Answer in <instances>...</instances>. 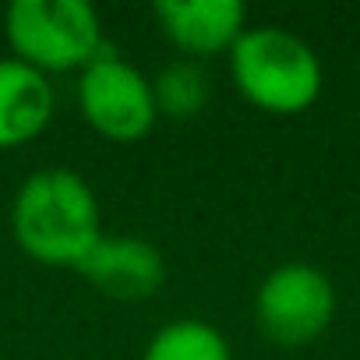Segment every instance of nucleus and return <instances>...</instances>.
<instances>
[{
    "instance_id": "nucleus-8",
    "label": "nucleus",
    "mask_w": 360,
    "mask_h": 360,
    "mask_svg": "<svg viewBox=\"0 0 360 360\" xmlns=\"http://www.w3.org/2000/svg\"><path fill=\"white\" fill-rule=\"evenodd\" d=\"M57 113V92L36 68L0 57V152L32 145Z\"/></svg>"
},
{
    "instance_id": "nucleus-5",
    "label": "nucleus",
    "mask_w": 360,
    "mask_h": 360,
    "mask_svg": "<svg viewBox=\"0 0 360 360\" xmlns=\"http://www.w3.org/2000/svg\"><path fill=\"white\" fill-rule=\"evenodd\" d=\"M335 283L311 262L276 265L255 293L258 332L283 349H300L321 339L335 318Z\"/></svg>"
},
{
    "instance_id": "nucleus-1",
    "label": "nucleus",
    "mask_w": 360,
    "mask_h": 360,
    "mask_svg": "<svg viewBox=\"0 0 360 360\" xmlns=\"http://www.w3.org/2000/svg\"><path fill=\"white\" fill-rule=\"evenodd\" d=\"M18 251L46 269H82L103 240V209L92 184L71 166H39L11 198Z\"/></svg>"
},
{
    "instance_id": "nucleus-9",
    "label": "nucleus",
    "mask_w": 360,
    "mask_h": 360,
    "mask_svg": "<svg viewBox=\"0 0 360 360\" xmlns=\"http://www.w3.org/2000/svg\"><path fill=\"white\" fill-rule=\"evenodd\" d=\"M141 360H233V349L212 321L173 318L152 332Z\"/></svg>"
},
{
    "instance_id": "nucleus-6",
    "label": "nucleus",
    "mask_w": 360,
    "mask_h": 360,
    "mask_svg": "<svg viewBox=\"0 0 360 360\" xmlns=\"http://www.w3.org/2000/svg\"><path fill=\"white\" fill-rule=\"evenodd\" d=\"M152 18L184 60L230 53L248 29V8L240 0H155Z\"/></svg>"
},
{
    "instance_id": "nucleus-10",
    "label": "nucleus",
    "mask_w": 360,
    "mask_h": 360,
    "mask_svg": "<svg viewBox=\"0 0 360 360\" xmlns=\"http://www.w3.org/2000/svg\"><path fill=\"white\" fill-rule=\"evenodd\" d=\"M152 92H155V106L159 117L169 120H195L198 113H205L212 85L209 75L198 60H169L155 78H152Z\"/></svg>"
},
{
    "instance_id": "nucleus-3",
    "label": "nucleus",
    "mask_w": 360,
    "mask_h": 360,
    "mask_svg": "<svg viewBox=\"0 0 360 360\" xmlns=\"http://www.w3.org/2000/svg\"><path fill=\"white\" fill-rule=\"evenodd\" d=\"M11 57L39 75H82L110 43L89 0H15L4 11Z\"/></svg>"
},
{
    "instance_id": "nucleus-7",
    "label": "nucleus",
    "mask_w": 360,
    "mask_h": 360,
    "mask_svg": "<svg viewBox=\"0 0 360 360\" xmlns=\"http://www.w3.org/2000/svg\"><path fill=\"white\" fill-rule=\"evenodd\" d=\"M92 290L110 300L138 304L162 290L166 283V258L145 237H106L92 248V255L78 269Z\"/></svg>"
},
{
    "instance_id": "nucleus-4",
    "label": "nucleus",
    "mask_w": 360,
    "mask_h": 360,
    "mask_svg": "<svg viewBox=\"0 0 360 360\" xmlns=\"http://www.w3.org/2000/svg\"><path fill=\"white\" fill-rule=\"evenodd\" d=\"M75 99L82 120L106 141L134 145L148 138L159 120L152 78L106 46L75 82Z\"/></svg>"
},
{
    "instance_id": "nucleus-2",
    "label": "nucleus",
    "mask_w": 360,
    "mask_h": 360,
    "mask_svg": "<svg viewBox=\"0 0 360 360\" xmlns=\"http://www.w3.org/2000/svg\"><path fill=\"white\" fill-rule=\"evenodd\" d=\"M230 78L244 103L276 117L304 113L325 85L314 46L283 25H248L230 50Z\"/></svg>"
}]
</instances>
